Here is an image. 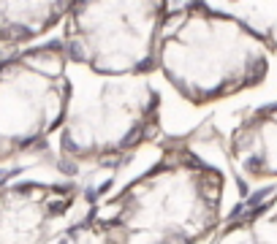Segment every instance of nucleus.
Listing matches in <instances>:
<instances>
[{"label":"nucleus","mask_w":277,"mask_h":244,"mask_svg":"<svg viewBox=\"0 0 277 244\" xmlns=\"http://www.w3.org/2000/svg\"><path fill=\"white\" fill-rule=\"evenodd\" d=\"M236 182L245 198H261L277 190V103L253 111L228 138Z\"/></svg>","instance_id":"nucleus-1"},{"label":"nucleus","mask_w":277,"mask_h":244,"mask_svg":"<svg viewBox=\"0 0 277 244\" xmlns=\"http://www.w3.org/2000/svg\"><path fill=\"white\" fill-rule=\"evenodd\" d=\"M63 209H65V201H57V204H52V206H49V212H52V214H60Z\"/></svg>","instance_id":"nucleus-3"},{"label":"nucleus","mask_w":277,"mask_h":244,"mask_svg":"<svg viewBox=\"0 0 277 244\" xmlns=\"http://www.w3.org/2000/svg\"><path fill=\"white\" fill-rule=\"evenodd\" d=\"M223 244H277V190L242 204L228 220Z\"/></svg>","instance_id":"nucleus-2"},{"label":"nucleus","mask_w":277,"mask_h":244,"mask_svg":"<svg viewBox=\"0 0 277 244\" xmlns=\"http://www.w3.org/2000/svg\"><path fill=\"white\" fill-rule=\"evenodd\" d=\"M6 176H8V174H0V185H3V182H6Z\"/></svg>","instance_id":"nucleus-4"}]
</instances>
